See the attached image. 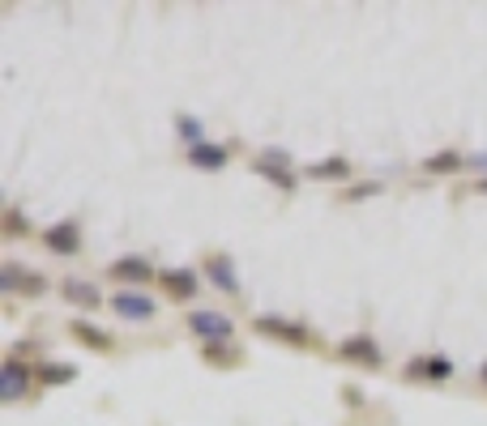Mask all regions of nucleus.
I'll list each match as a JSON object with an SVG mask.
<instances>
[{"label": "nucleus", "mask_w": 487, "mask_h": 426, "mask_svg": "<svg viewBox=\"0 0 487 426\" xmlns=\"http://www.w3.org/2000/svg\"><path fill=\"white\" fill-rule=\"evenodd\" d=\"M73 337H77V341H86L90 350H107V346H112V337H107V332H95L90 324H81V320L73 324Z\"/></svg>", "instance_id": "nucleus-12"}, {"label": "nucleus", "mask_w": 487, "mask_h": 426, "mask_svg": "<svg viewBox=\"0 0 487 426\" xmlns=\"http://www.w3.org/2000/svg\"><path fill=\"white\" fill-rule=\"evenodd\" d=\"M65 299H73V303H81V308H95L98 303V294L86 282H65Z\"/></svg>", "instance_id": "nucleus-13"}, {"label": "nucleus", "mask_w": 487, "mask_h": 426, "mask_svg": "<svg viewBox=\"0 0 487 426\" xmlns=\"http://www.w3.org/2000/svg\"><path fill=\"white\" fill-rule=\"evenodd\" d=\"M257 171H261V175H269V179H278L282 188H291V175H287V171H278V166H274V163H261V166H257Z\"/></svg>", "instance_id": "nucleus-15"}, {"label": "nucleus", "mask_w": 487, "mask_h": 426, "mask_svg": "<svg viewBox=\"0 0 487 426\" xmlns=\"http://www.w3.org/2000/svg\"><path fill=\"white\" fill-rule=\"evenodd\" d=\"M342 171H346L342 163H325V166H317V175H342Z\"/></svg>", "instance_id": "nucleus-18"}, {"label": "nucleus", "mask_w": 487, "mask_h": 426, "mask_svg": "<svg viewBox=\"0 0 487 426\" xmlns=\"http://www.w3.org/2000/svg\"><path fill=\"white\" fill-rule=\"evenodd\" d=\"M342 358H351V362H367V367H376L381 362V350H376V341H367V337H346L338 346Z\"/></svg>", "instance_id": "nucleus-2"}, {"label": "nucleus", "mask_w": 487, "mask_h": 426, "mask_svg": "<svg viewBox=\"0 0 487 426\" xmlns=\"http://www.w3.org/2000/svg\"><path fill=\"white\" fill-rule=\"evenodd\" d=\"M462 158L458 154H440V158H428V171H458Z\"/></svg>", "instance_id": "nucleus-14"}, {"label": "nucleus", "mask_w": 487, "mask_h": 426, "mask_svg": "<svg viewBox=\"0 0 487 426\" xmlns=\"http://www.w3.org/2000/svg\"><path fill=\"white\" fill-rule=\"evenodd\" d=\"M205 273H210V278H214L227 294H240V290H236V278H231V261H227V256H214V261L205 264Z\"/></svg>", "instance_id": "nucleus-9"}, {"label": "nucleus", "mask_w": 487, "mask_h": 426, "mask_svg": "<svg viewBox=\"0 0 487 426\" xmlns=\"http://www.w3.org/2000/svg\"><path fill=\"white\" fill-rule=\"evenodd\" d=\"M150 273H154V269H150V261H142V256H120V261L112 264V278H116V282L142 285Z\"/></svg>", "instance_id": "nucleus-4"}, {"label": "nucleus", "mask_w": 487, "mask_h": 426, "mask_svg": "<svg viewBox=\"0 0 487 426\" xmlns=\"http://www.w3.org/2000/svg\"><path fill=\"white\" fill-rule=\"evenodd\" d=\"M479 192H487V179H483V184H479Z\"/></svg>", "instance_id": "nucleus-20"}, {"label": "nucleus", "mask_w": 487, "mask_h": 426, "mask_svg": "<svg viewBox=\"0 0 487 426\" xmlns=\"http://www.w3.org/2000/svg\"><path fill=\"white\" fill-rule=\"evenodd\" d=\"M261 332H278V337H287V341H308V332L304 329H291L287 320H274V316L261 320Z\"/></svg>", "instance_id": "nucleus-11"}, {"label": "nucleus", "mask_w": 487, "mask_h": 426, "mask_svg": "<svg viewBox=\"0 0 487 426\" xmlns=\"http://www.w3.org/2000/svg\"><path fill=\"white\" fill-rule=\"evenodd\" d=\"M423 371H428V376H449V371H453V362H444V358H432Z\"/></svg>", "instance_id": "nucleus-16"}, {"label": "nucleus", "mask_w": 487, "mask_h": 426, "mask_svg": "<svg viewBox=\"0 0 487 426\" xmlns=\"http://www.w3.org/2000/svg\"><path fill=\"white\" fill-rule=\"evenodd\" d=\"M43 376L48 379H73V367H48Z\"/></svg>", "instance_id": "nucleus-17"}, {"label": "nucleus", "mask_w": 487, "mask_h": 426, "mask_svg": "<svg viewBox=\"0 0 487 426\" xmlns=\"http://www.w3.org/2000/svg\"><path fill=\"white\" fill-rule=\"evenodd\" d=\"M479 379H483V388H487V362H483V367H479Z\"/></svg>", "instance_id": "nucleus-19"}, {"label": "nucleus", "mask_w": 487, "mask_h": 426, "mask_svg": "<svg viewBox=\"0 0 487 426\" xmlns=\"http://www.w3.org/2000/svg\"><path fill=\"white\" fill-rule=\"evenodd\" d=\"M43 243H48V247H56V252H65V256H69V252H73V247H77V226H69V222H60V226H51L48 235H43Z\"/></svg>", "instance_id": "nucleus-8"}, {"label": "nucleus", "mask_w": 487, "mask_h": 426, "mask_svg": "<svg viewBox=\"0 0 487 426\" xmlns=\"http://www.w3.org/2000/svg\"><path fill=\"white\" fill-rule=\"evenodd\" d=\"M18 282H22L30 294H39V290H43V278H39V273H22L18 264H4V273H0V285H4V290H13Z\"/></svg>", "instance_id": "nucleus-7"}, {"label": "nucleus", "mask_w": 487, "mask_h": 426, "mask_svg": "<svg viewBox=\"0 0 487 426\" xmlns=\"http://www.w3.org/2000/svg\"><path fill=\"white\" fill-rule=\"evenodd\" d=\"M163 285H167L175 299H193L197 294V273H189V269H167V273H163Z\"/></svg>", "instance_id": "nucleus-5"}, {"label": "nucleus", "mask_w": 487, "mask_h": 426, "mask_svg": "<svg viewBox=\"0 0 487 426\" xmlns=\"http://www.w3.org/2000/svg\"><path fill=\"white\" fill-rule=\"evenodd\" d=\"M112 308L120 311L124 320H150V316H154V303H150L146 294H128V290L112 299Z\"/></svg>", "instance_id": "nucleus-3"}, {"label": "nucleus", "mask_w": 487, "mask_h": 426, "mask_svg": "<svg viewBox=\"0 0 487 426\" xmlns=\"http://www.w3.org/2000/svg\"><path fill=\"white\" fill-rule=\"evenodd\" d=\"M189 324H193V332H201L205 341H227V337H231V320L219 316V311H193Z\"/></svg>", "instance_id": "nucleus-1"}, {"label": "nucleus", "mask_w": 487, "mask_h": 426, "mask_svg": "<svg viewBox=\"0 0 487 426\" xmlns=\"http://www.w3.org/2000/svg\"><path fill=\"white\" fill-rule=\"evenodd\" d=\"M0 392H4L9 401H18V397L26 392V367L18 362V358H9V362H4V388H0Z\"/></svg>", "instance_id": "nucleus-6"}, {"label": "nucleus", "mask_w": 487, "mask_h": 426, "mask_svg": "<svg viewBox=\"0 0 487 426\" xmlns=\"http://www.w3.org/2000/svg\"><path fill=\"white\" fill-rule=\"evenodd\" d=\"M193 163L197 166H210V171H219L227 163V154H222V145H193Z\"/></svg>", "instance_id": "nucleus-10"}]
</instances>
